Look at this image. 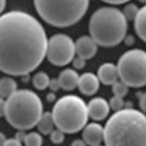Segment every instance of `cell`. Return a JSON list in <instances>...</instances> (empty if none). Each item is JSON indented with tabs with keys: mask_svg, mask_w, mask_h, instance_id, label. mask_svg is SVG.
I'll return each instance as SVG.
<instances>
[{
	"mask_svg": "<svg viewBox=\"0 0 146 146\" xmlns=\"http://www.w3.org/2000/svg\"><path fill=\"white\" fill-rule=\"evenodd\" d=\"M119 78L129 87L139 88L146 85V52L133 49L123 53L117 65Z\"/></svg>",
	"mask_w": 146,
	"mask_h": 146,
	"instance_id": "obj_7",
	"label": "cell"
},
{
	"mask_svg": "<svg viewBox=\"0 0 146 146\" xmlns=\"http://www.w3.org/2000/svg\"><path fill=\"white\" fill-rule=\"evenodd\" d=\"M6 140H7V138L5 137V134L0 132V146H3Z\"/></svg>",
	"mask_w": 146,
	"mask_h": 146,
	"instance_id": "obj_32",
	"label": "cell"
},
{
	"mask_svg": "<svg viewBox=\"0 0 146 146\" xmlns=\"http://www.w3.org/2000/svg\"><path fill=\"white\" fill-rule=\"evenodd\" d=\"M49 88H50L53 91H58V90L61 88L58 78H57V79L50 80V84H49Z\"/></svg>",
	"mask_w": 146,
	"mask_h": 146,
	"instance_id": "obj_26",
	"label": "cell"
},
{
	"mask_svg": "<svg viewBox=\"0 0 146 146\" xmlns=\"http://www.w3.org/2000/svg\"><path fill=\"white\" fill-rule=\"evenodd\" d=\"M102 1L107 2V3L112 4V5H121V4H123L129 2V0H102Z\"/></svg>",
	"mask_w": 146,
	"mask_h": 146,
	"instance_id": "obj_29",
	"label": "cell"
},
{
	"mask_svg": "<svg viewBox=\"0 0 146 146\" xmlns=\"http://www.w3.org/2000/svg\"><path fill=\"white\" fill-rule=\"evenodd\" d=\"M83 139L90 146L100 145L104 140V128L97 123H91L83 128Z\"/></svg>",
	"mask_w": 146,
	"mask_h": 146,
	"instance_id": "obj_11",
	"label": "cell"
},
{
	"mask_svg": "<svg viewBox=\"0 0 146 146\" xmlns=\"http://www.w3.org/2000/svg\"><path fill=\"white\" fill-rule=\"evenodd\" d=\"M135 29L140 39L146 42V5L139 10L135 19Z\"/></svg>",
	"mask_w": 146,
	"mask_h": 146,
	"instance_id": "obj_15",
	"label": "cell"
},
{
	"mask_svg": "<svg viewBox=\"0 0 146 146\" xmlns=\"http://www.w3.org/2000/svg\"><path fill=\"white\" fill-rule=\"evenodd\" d=\"M139 107L143 112L146 114V92L143 94L139 99Z\"/></svg>",
	"mask_w": 146,
	"mask_h": 146,
	"instance_id": "obj_27",
	"label": "cell"
},
{
	"mask_svg": "<svg viewBox=\"0 0 146 146\" xmlns=\"http://www.w3.org/2000/svg\"><path fill=\"white\" fill-rule=\"evenodd\" d=\"M55 126L66 134L83 129L88 119V106L80 97L66 95L55 103L51 112Z\"/></svg>",
	"mask_w": 146,
	"mask_h": 146,
	"instance_id": "obj_6",
	"label": "cell"
},
{
	"mask_svg": "<svg viewBox=\"0 0 146 146\" xmlns=\"http://www.w3.org/2000/svg\"><path fill=\"white\" fill-rule=\"evenodd\" d=\"M38 131L42 135H50V133L54 129V121L51 113H44L42 115L41 118L39 120L38 123L36 124Z\"/></svg>",
	"mask_w": 146,
	"mask_h": 146,
	"instance_id": "obj_16",
	"label": "cell"
},
{
	"mask_svg": "<svg viewBox=\"0 0 146 146\" xmlns=\"http://www.w3.org/2000/svg\"><path fill=\"white\" fill-rule=\"evenodd\" d=\"M97 77L103 84L113 86L119 78L118 67L112 63L103 64L99 68Z\"/></svg>",
	"mask_w": 146,
	"mask_h": 146,
	"instance_id": "obj_13",
	"label": "cell"
},
{
	"mask_svg": "<svg viewBox=\"0 0 146 146\" xmlns=\"http://www.w3.org/2000/svg\"><path fill=\"white\" fill-rule=\"evenodd\" d=\"M87 144L83 139H75L72 143L71 146H86Z\"/></svg>",
	"mask_w": 146,
	"mask_h": 146,
	"instance_id": "obj_30",
	"label": "cell"
},
{
	"mask_svg": "<svg viewBox=\"0 0 146 146\" xmlns=\"http://www.w3.org/2000/svg\"><path fill=\"white\" fill-rule=\"evenodd\" d=\"M47 46L45 29L32 15L14 10L0 15V71L27 75L42 62Z\"/></svg>",
	"mask_w": 146,
	"mask_h": 146,
	"instance_id": "obj_1",
	"label": "cell"
},
{
	"mask_svg": "<svg viewBox=\"0 0 146 146\" xmlns=\"http://www.w3.org/2000/svg\"><path fill=\"white\" fill-rule=\"evenodd\" d=\"M23 142L26 146H42L43 139L40 134L33 131L26 135Z\"/></svg>",
	"mask_w": 146,
	"mask_h": 146,
	"instance_id": "obj_19",
	"label": "cell"
},
{
	"mask_svg": "<svg viewBox=\"0 0 146 146\" xmlns=\"http://www.w3.org/2000/svg\"><path fill=\"white\" fill-rule=\"evenodd\" d=\"M138 1L142 2V3H146V0H138Z\"/></svg>",
	"mask_w": 146,
	"mask_h": 146,
	"instance_id": "obj_35",
	"label": "cell"
},
{
	"mask_svg": "<svg viewBox=\"0 0 146 146\" xmlns=\"http://www.w3.org/2000/svg\"><path fill=\"white\" fill-rule=\"evenodd\" d=\"M42 114V102L32 91L17 90L6 100L5 118L18 130L25 131L35 127Z\"/></svg>",
	"mask_w": 146,
	"mask_h": 146,
	"instance_id": "obj_4",
	"label": "cell"
},
{
	"mask_svg": "<svg viewBox=\"0 0 146 146\" xmlns=\"http://www.w3.org/2000/svg\"><path fill=\"white\" fill-rule=\"evenodd\" d=\"M79 75L72 69H66L60 73L58 78L60 86L66 91H71L78 86Z\"/></svg>",
	"mask_w": 146,
	"mask_h": 146,
	"instance_id": "obj_14",
	"label": "cell"
},
{
	"mask_svg": "<svg viewBox=\"0 0 146 146\" xmlns=\"http://www.w3.org/2000/svg\"><path fill=\"white\" fill-rule=\"evenodd\" d=\"M64 134L65 133L64 131L58 129H53V131L50 134V140L53 144H61L64 140Z\"/></svg>",
	"mask_w": 146,
	"mask_h": 146,
	"instance_id": "obj_23",
	"label": "cell"
},
{
	"mask_svg": "<svg viewBox=\"0 0 146 146\" xmlns=\"http://www.w3.org/2000/svg\"><path fill=\"white\" fill-rule=\"evenodd\" d=\"M96 146H101V145H96Z\"/></svg>",
	"mask_w": 146,
	"mask_h": 146,
	"instance_id": "obj_36",
	"label": "cell"
},
{
	"mask_svg": "<svg viewBox=\"0 0 146 146\" xmlns=\"http://www.w3.org/2000/svg\"><path fill=\"white\" fill-rule=\"evenodd\" d=\"M139 9L138 8L136 5L133 3H130L125 6L123 10V13L127 20L135 21L138 12H139Z\"/></svg>",
	"mask_w": 146,
	"mask_h": 146,
	"instance_id": "obj_20",
	"label": "cell"
},
{
	"mask_svg": "<svg viewBox=\"0 0 146 146\" xmlns=\"http://www.w3.org/2000/svg\"><path fill=\"white\" fill-rule=\"evenodd\" d=\"M55 99V96L53 94H50L49 95H48V100H50V101H52Z\"/></svg>",
	"mask_w": 146,
	"mask_h": 146,
	"instance_id": "obj_34",
	"label": "cell"
},
{
	"mask_svg": "<svg viewBox=\"0 0 146 146\" xmlns=\"http://www.w3.org/2000/svg\"><path fill=\"white\" fill-rule=\"evenodd\" d=\"M127 19L123 12L112 7L98 9L89 21V32L97 45L113 47L124 39L127 32Z\"/></svg>",
	"mask_w": 146,
	"mask_h": 146,
	"instance_id": "obj_3",
	"label": "cell"
},
{
	"mask_svg": "<svg viewBox=\"0 0 146 146\" xmlns=\"http://www.w3.org/2000/svg\"><path fill=\"white\" fill-rule=\"evenodd\" d=\"M75 53V43L67 35L57 34L48 40L47 58L55 66L68 64L73 60Z\"/></svg>",
	"mask_w": 146,
	"mask_h": 146,
	"instance_id": "obj_8",
	"label": "cell"
},
{
	"mask_svg": "<svg viewBox=\"0 0 146 146\" xmlns=\"http://www.w3.org/2000/svg\"><path fill=\"white\" fill-rule=\"evenodd\" d=\"M105 146H146V115L133 108L116 111L104 127Z\"/></svg>",
	"mask_w": 146,
	"mask_h": 146,
	"instance_id": "obj_2",
	"label": "cell"
},
{
	"mask_svg": "<svg viewBox=\"0 0 146 146\" xmlns=\"http://www.w3.org/2000/svg\"><path fill=\"white\" fill-rule=\"evenodd\" d=\"M27 135V134L23 132V130H19L18 132H17L16 135H15V138L18 139V140H20L21 142L24 141V139H25V137Z\"/></svg>",
	"mask_w": 146,
	"mask_h": 146,
	"instance_id": "obj_31",
	"label": "cell"
},
{
	"mask_svg": "<svg viewBox=\"0 0 146 146\" xmlns=\"http://www.w3.org/2000/svg\"><path fill=\"white\" fill-rule=\"evenodd\" d=\"M129 91V86L123 81H117L113 85V91L115 96L123 97L126 96Z\"/></svg>",
	"mask_w": 146,
	"mask_h": 146,
	"instance_id": "obj_21",
	"label": "cell"
},
{
	"mask_svg": "<svg viewBox=\"0 0 146 146\" xmlns=\"http://www.w3.org/2000/svg\"><path fill=\"white\" fill-rule=\"evenodd\" d=\"M88 106V115L94 121H102L110 113L109 103L101 97H96L89 102Z\"/></svg>",
	"mask_w": 146,
	"mask_h": 146,
	"instance_id": "obj_9",
	"label": "cell"
},
{
	"mask_svg": "<svg viewBox=\"0 0 146 146\" xmlns=\"http://www.w3.org/2000/svg\"><path fill=\"white\" fill-rule=\"evenodd\" d=\"M98 77L92 72H86L79 77L78 87L83 94L92 96L97 92L100 88Z\"/></svg>",
	"mask_w": 146,
	"mask_h": 146,
	"instance_id": "obj_12",
	"label": "cell"
},
{
	"mask_svg": "<svg viewBox=\"0 0 146 146\" xmlns=\"http://www.w3.org/2000/svg\"><path fill=\"white\" fill-rule=\"evenodd\" d=\"M50 79L46 73L44 72H39L35 74L33 78V85L37 90H45L49 87Z\"/></svg>",
	"mask_w": 146,
	"mask_h": 146,
	"instance_id": "obj_18",
	"label": "cell"
},
{
	"mask_svg": "<svg viewBox=\"0 0 146 146\" xmlns=\"http://www.w3.org/2000/svg\"><path fill=\"white\" fill-rule=\"evenodd\" d=\"M17 91V83L10 78H2L0 79V96L8 98Z\"/></svg>",
	"mask_w": 146,
	"mask_h": 146,
	"instance_id": "obj_17",
	"label": "cell"
},
{
	"mask_svg": "<svg viewBox=\"0 0 146 146\" xmlns=\"http://www.w3.org/2000/svg\"><path fill=\"white\" fill-rule=\"evenodd\" d=\"M109 105L110 108H112L115 111H118L120 110H122L124 106V102H123V97L114 95V96L112 97L110 100Z\"/></svg>",
	"mask_w": 146,
	"mask_h": 146,
	"instance_id": "obj_22",
	"label": "cell"
},
{
	"mask_svg": "<svg viewBox=\"0 0 146 146\" xmlns=\"http://www.w3.org/2000/svg\"><path fill=\"white\" fill-rule=\"evenodd\" d=\"M3 146H22V144L20 140L15 137L7 139Z\"/></svg>",
	"mask_w": 146,
	"mask_h": 146,
	"instance_id": "obj_25",
	"label": "cell"
},
{
	"mask_svg": "<svg viewBox=\"0 0 146 146\" xmlns=\"http://www.w3.org/2000/svg\"><path fill=\"white\" fill-rule=\"evenodd\" d=\"M6 6V0H0V14L4 11Z\"/></svg>",
	"mask_w": 146,
	"mask_h": 146,
	"instance_id": "obj_33",
	"label": "cell"
},
{
	"mask_svg": "<svg viewBox=\"0 0 146 146\" xmlns=\"http://www.w3.org/2000/svg\"><path fill=\"white\" fill-rule=\"evenodd\" d=\"M34 4L46 23L64 28L74 25L84 16L89 0H34Z\"/></svg>",
	"mask_w": 146,
	"mask_h": 146,
	"instance_id": "obj_5",
	"label": "cell"
},
{
	"mask_svg": "<svg viewBox=\"0 0 146 146\" xmlns=\"http://www.w3.org/2000/svg\"><path fill=\"white\" fill-rule=\"evenodd\" d=\"M86 65V60L83 59L81 57L78 56V58L73 60V66L75 69L78 70H81Z\"/></svg>",
	"mask_w": 146,
	"mask_h": 146,
	"instance_id": "obj_24",
	"label": "cell"
},
{
	"mask_svg": "<svg viewBox=\"0 0 146 146\" xmlns=\"http://www.w3.org/2000/svg\"><path fill=\"white\" fill-rule=\"evenodd\" d=\"M5 107H6V101H5L4 99L0 96V117L5 115Z\"/></svg>",
	"mask_w": 146,
	"mask_h": 146,
	"instance_id": "obj_28",
	"label": "cell"
},
{
	"mask_svg": "<svg viewBox=\"0 0 146 146\" xmlns=\"http://www.w3.org/2000/svg\"><path fill=\"white\" fill-rule=\"evenodd\" d=\"M75 51L78 56L90 59L97 51V44L91 36H82L75 42Z\"/></svg>",
	"mask_w": 146,
	"mask_h": 146,
	"instance_id": "obj_10",
	"label": "cell"
}]
</instances>
